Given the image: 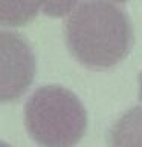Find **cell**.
Returning a JSON list of instances; mask_svg holds the SVG:
<instances>
[{"instance_id": "cell-1", "label": "cell", "mask_w": 142, "mask_h": 147, "mask_svg": "<svg viewBox=\"0 0 142 147\" xmlns=\"http://www.w3.org/2000/svg\"><path fill=\"white\" fill-rule=\"evenodd\" d=\"M64 35L76 61L96 71L125 60L135 40L125 11L107 0L78 2L67 14Z\"/></svg>"}, {"instance_id": "cell-2", "label": "cell", "mask_w": 142, "mask_h": 147, "mask_svg": "<svg viewBox=\"0 0 142 147\" xmlns=\"http://www.w3.org/2000/svg\"><path fill=\"white\" fill-rule=\"evenodd\" d=\"M25 126L41 147H75L87 130V112L72 90L58 84L38 87L25 104Z\"/></svg>"}, {"instance_id": "cell-3", "label": "cell", "mask_w": 142, "mask_h": 147, "mask_svg": "<svg viewBox=\"0 0 142 147\" xmlns=\"http://www.w3.org/2000/svg\"><path fill=\"white\" fill-rule=\"evenodd\" d=\"M37 72L32 46L20 34L0 29V104L21 98Z\"/></svg>"}, {"instance_id": "cell-4", "label": "cell", "mask_w": 142, "mask_h": 147, "mask_svg": "<svg viewBox=\"0 0 142 147\" xmlns=\"http://www.w3.org/2000/svg\"><path fill=\"white\" fill-rule=\"evenodd\" d=\"M110 147H142V106L122 113L109 132Z\"/></svg>"}, {"instance_id": "cell-5", "label": "cell", "mask_w": 142, "mask_h": 147, "mask_svg": "<svg viewBox=\"0 0 142 147\" xmlns=\"http://www.w3.org/2000/svg\"><path fill=\"white\" fill-rule=\"evenodd\" d=\"M38 12V0H0V25L2 26H26L35 20Z\"/></svg>"}, {"instance_id": "cell-6", "label": "cell", "mask_w": 142, "mask_h": 147, "mask_svg": "<svg viewBox=\"0 0 142 147\" xmlns=\"http://www.w3.org/2000/svg\"><path fill=\"white\" fill-rule=\"evenodd\" d=\"M41 12L48 17H64L76 6L80 0H38Z\"/></svg>"}, {"instance_id": "cell-7", "label": "cell", "mask_w": 142, "mask_h": 147, "mask_svg": "<svg viewBox=\"0 0 142 147\" xmlns=\"http://www.w3.org/2000/svg\"><path fill=\"white\" fill-rule=\"evenodd\" d=\"M137 81H139V100L142 101V72L139 74V78H137Z\"/></svg>"}, {"instance_id": "cell-8", "label": "cell", "mask_w": 142, "mask_h": 147, "mask_svg": "<svg viewBox=\"0 0 142 147\" xmlns=\"http://www.w3.org/2000/svg\"><path fill=\"white\" fill-rule=\"evenodd\" d=\"M107 2H112V3H125L128 0H107Z\"/></svg>"}, {"instance_id": "cell-9", "label": "cell", "mask_w": 142, "mask_h": 147, "mask_svg": "<svg viewBox=\"0 0 142 147\" xmlns=\"http://www.w3.org/2000/svg\"><path fill=\"white\" fill-rule=\"evenodd\" d=\"M0 147H12V146H9L8 142H5V141H0Z\"/></svg>"}]
</instances>
